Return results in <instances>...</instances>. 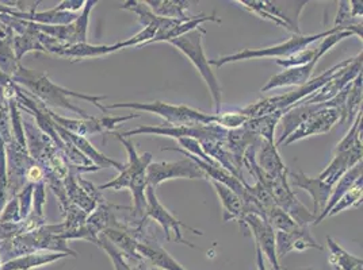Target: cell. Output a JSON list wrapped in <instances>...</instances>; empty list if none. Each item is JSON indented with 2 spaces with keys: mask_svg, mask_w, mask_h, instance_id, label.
Returning a JSON list of instances; mask_svg holds the SVG:
<instances>
[{
  "mask_svg": "<svg viewBox=\"0 0 363 270\" xmlns=\"http://www.w3.org/2000/svg\"><path fill=\"white\" fill-rule=\"evenodd\" d=\"M320 59L321 57L318 56L306 65L289 68L278 75L272 76V78L267 81V84L262 88V92L277 90L282 87H296V86L301 87L303 84H306L311 80V76L313 74Z\"/></svg>",
  "mask_w": 363,
  "mask_h": 270,
  "instance_id": "24",
  "label": "cell"
},
{
  "mask_svg": "<svg viewBox=\"0 0 363 270\" xmlns=\"http://www.w3.org/2000/svg\"><path fill=\"white\" fill-rule=\"evenodd\" d=\"M145 196H147V207H145V212H144V221L151 218L152 221H155L157 225H162V228L164 230L167 240H171V234H174L175 242L182 243V245H187L190 247H196L193 243H190L189 240L183 238V234L181 231L182 227L187 228L189 231H191L193 234H198V235H203V233L198 231L190 225H184L183 222L178 221L174 215H171L168 210L162 206V203L159 201V199L156 196L155 188H152L151 185L147 187Z\"/></svg>",
  "mask_w": 363,
  "mask_h": 270,
  "instance_id": "10",
  "label": "cell"
},
{
  "mask_svg": "<svg viewBox=\"0 0 363 270\" xmlns=\"http://www.w3.org/2000/svg\"><path fill=\"white\" fill-rule=\"evenodd\" d=\"M84 0H65L61 1L57 7H55L57 11H65V13H74L76 10H80L84 7Z\"/></svg>",
  "mask_w": 363,
  "mask_h": 270,
  "instance_id": "41",
  "label": "cell"
},
{
  "mask_svg": "<svg viewBox=\"0 0 363 270\" xmlns=\"http://www.w3.org/2000/svg\"><path fill=\"white\" fill-rule=\"evenodd\" d=\"M351 61H352V59L342 61L337 65L333 66L331 69L325 71L324 74H321L318 77L309 80L306 84L298 87L297 90H290V92L285 93V95H278V96H274V98L260 99V100H257L255 103L247 105L242 110H239V112L244 115V117H247L248 119L264 117V115H270V114H274L277 111H286L288 112L293 105L300 103L305 98L311 96L312 93H315L316 90H320L335 72H337L339 69L347 66Z\"/></svg>",
  "mask_w": 363,
  "mask_h": 270,
  "instance_id": "3",
  "label": "cell"
},
{
  "mask_svg": "<svg viewBox=\"0 0 363 270\" xmlns=\"http://www.w3.org/2000/svg\"><path fill=\"white\" fill-rule=\"evenodd\" d=\"M242 228L248 227L255 237V243L272 265V270H282L275 249V231L270 223L257 215H245L242 218Z\"/></svg>",
  "mask_w": 363,
  "mask_h": 270,
  "instance_id": "20",
  "label": "cell"
},
{
  "mask_svg": "<svg viewBox=\"0 0 363 270\" xmlns=\"http://www.w3.org/2000/svg\"><path fill=\"white\" fill-rule=\"evenodd\" d=\"M213 187L217 192V196L223 204L224 210V222L229 221H238L242 225V218H244V210H242V200L240 196L230 191L228 187L212 181Z\"/></svg>",
  "mask_w": 363,
  "mask_h": 270,
  "instance_id": "31",
  "label": "cell"
},
{
  "mask_svg": "<svg viewBox=\"0 0 363 270\" xmlns=\"http://www.w3.org/2000/svg\"><path fill=\"white\" fill-rule=\"evenodd\" d=\"M263 185L270 192L277 207L281 209L284 212H286L297 225H303V227L315 225L316 216L297 199V196L290 188L288 175L274 179V180L264 181Z\"/></svg>",
  "mask_w": 363,
  "mask_h": 270,
  "instance_id": "9",
  "label": "cell"
},
{
  "mask_svg": "<svg viewBox=\"0 0 363 270\" xmlns=\"http://www.w3.org/2000/svg\"><path fill=\"white\" fill-rule=\"evenodd\" d=\"M40 42L44 46L46 53L59 56V57H65L69 60H83V59H94V57H101V56H107L111 53H116L121 50L120 44L116 45H91L89 42L86 44H75V45H67L62 44L60 41L50 38L45 34L41 33Z\"/></svg>",
  "mask_w": 363,
  "mask_h": 270,
  "instance_id": "15",
  "label": "cell"
},
{
  "mask_svg": "<svg viewBox=\"0 0 363 270\" xmlns=\"http://www.w3.org/2000/svg\"><path fill=\"white\" fill-rule=\"evenodd\" d=\"M337 122H340V114L337 110L321 108L303 120V123L284 142V145L288 146L311 135L327 134L331 131V129Z\"/></svg>",
  "mask_w": 363,
  "mask_h": 270,
  "instance_id": "17",
  "label": "cell"
},
{
  "mask_svg": "<svg viewBox=\"0 0 363 270\" xmlns=\"http://www.w3.org/2000/svg\"><path fill=\"white\" fill-rule=\"evenodd\" d=\"M98 4L96 0H87L84 3V7L82 8V14L76 18L75 20L65 26H45V25H37L35 28L43 34H45L50 38H55L67 45H75V44H86L87 42V30H89V22L90 14L94 6Z\"/></svg>",
  "mask_w": 363,
  "mask_h": 270,
  "instance_id": "14",
  "label": "cell"
},
{
  "mask_svg": "<svg viewBox=\"0 0 363 270\" xmlns=\"http://www.w3.org/2000/svg\"><path fill=\"white\" fill-rule=\"evenodd\" d=\"M123 138H130L133 135H160L169 136L175 139L181 138H191L198 142L205 139H218L225 141L228 130L214 124H198V126H140L135 130H129L125 133H118Z\"/></svg>",
  "mask_w": 363,
  "mask_h": 270,
  "instance_id": "8",
  "label": "cell"
},
{
  "mask_svg": "<svg viewBox=\"0 0 363 270\" xmlns=\"http://www.w3.org/2000/svg\"><path fill=\"white\" fill-rule=\"evenodd\" d=\"M41 31L35 28V23L25 20L23 26L13 35V47L16 53V60L21 59L29 53V52H44L46 53L44 46L40 42Z\"/></svg>",
  "mask_w": 363,
  "mask_h": 270,
  "instance_id": "27",
  "label": "cell"
},
{
  "mask_svg": "<svg viewBox=\"0 0 363 270\" xmlns=\"http://www.w3.org/2000/svg\"><path fill=\"white\" fill-rule=\"evenodd\" d=\"M244 8L267 19L275 25L285 28L296 35H300V14L308 1H257V0H239Z\"/></svg>",
  "mask_w": 363,
  "mask_h": 270,
  "instance_id": "7",
  "label": "cell"
},
{
  "mask_svg": "<svg viewBox=\"0 0 363 270\" xmlns=\"http://www.w3.org/2000/svg\"><path fill=\"white\" fill-rule=\"evenodd\" d=\"M257 166L251 173L252 177L263 184L264 181L274 180L288 175V168L282 161L275 143L263 141L260 142V151L257 157Z\"/></svg>",
  "mask_w": 363,
  "mask_h": 270,
  "instance_id": "19",
  "label": "cell"
},
{
  "mask_svg": "<svg viewBox=\"0 0 363 270\" xmlns=\"http://www.w3.org/2000/svg\"><path fill=\"white\" fill-rule=\"evenodd\" d=\"M33 194H34V184H26L22 191L16 194V199L19 203V213L21 219H28L33 212Z\"/></svg>",
  "mask_w": 363,
  "mask_h": 270,
  "instance_id": "39",
  "label": "cell"
},
{
  "mask_svg": "<svg viewBox=\"0 0 363 270\" xmlns=\"http://www.w3.org/2000/svg\"><path fill=\"white\" fill-rule=\"evenodd\" d=\"M303 270H318V269H313V268H306V269Z\"/></svg>",
  "mask_w": 363,
  "mask_h": 270,
  "instance_id": "45",
  "label": "cell"
},
{
  "mask_svg": "<svg viewBox=\"0 0 363 270\" xmlns=\"http://www.w3.org/2000/svg\"><path fill=\"white\" fill-rule=\"evenodd\" d=\"M144 223H140L135 228V237L138 240L137 243V253L141 255V258L145 262H151L156 268L163 270H187L182 266L177 259H174L168 252L164 250L157 240H153L151 237H147L143 231Z\"/></svg>",
  "mask_w": 363,
  "mask_h": 270,
  "instance_id": "18",
  "label": "cell"
},
{
  "mask_svg": "<svg viewBox=\"0 0 363 270\" xmlns=\"http://www.w3.org/2000/svg\"><path fill=\"white\" fill-rule=\"evenodd\" d=\"M48 114L56 124H59L67 131L72 134L79 135V136H91V135L104 134L108 135L113 133V130L126 120L140 118V114H130L125 117H104V118H94L91 117L90 119H68L55 114L48 108Z\"/></svg>",
  "mask_w": 363,
  "mask_h": 270,
  "instance_id": "11",
  "label": "cell"
},
{
  "mask_svg": "<svg viewBox=\"0 0 363 270\" xmlns=\"http://www.w3.org/2000/svg\"><path fill=\"white\" fill-rule=\"evenodd\" d=\"M362 64L363 54L361 52L355 59H352L347 66L335 72L320 90H316L315 93H312L311 96L305 98L303 100L296 105H320V103L330 102L340 90H345L348 84L352 83V80L362 72Z\"/></svg>",
  "mask_w": 363,
  "mask_h": 270,
  "instance_id": "13",
  "label": "cell"
},
{
  "mask_svg": "<svg viewBox=\"0 0 363 270\" xmlns=\"http://www.w3.org/2000/svg\"><path fill=\"white\" fill-rule=\"evenodd\" d=\"M339 29L333 28L328 31L324 33H318V34H313V35H296L293 34V37L278 45L270 46V47H264V49H244L242 52L229 54V56H224L220 59H214V60H209L211 65H214L217 68H221L224 65H227L229 62H236V61L251 60V59H277V60H285L290 56L300 53L305 50L306 47L312 45L313 42H316L318 40H324L328 35H331L333 33H337Z\"/></svg>",
  "mask_w": 363,
  "mask_h": 270,
  "instance_id": "4",
  "label": "cell"
},
{
  "mask_svg": "<svg viewBox=\"0 0 363 270\" xmlns=\"http://www.w3.org/2000/svg\"><path fill=\"white\" fill-rule=\"evenodd\" d=\"M13 6H9L7 3H1L0 1V16H16L18 11H25V8L22 6H14V3H10Z\"/></svg>",
  "mask_w": 363,
  "mask_h": 270,
  "instance_id": "42",
  "label": "cell"
},
{
  "mask_svg": "<svg viewBox=\"0 0 363 270\" xmlns=\"http://www.w3.org/2000/svg\"><path fill=\"white\" fill-rule=\"evenodd\" d=\"M362 179H359V180L354 184V187H352L348 192H346L345 195L340 197V200L335 204V207H333V210L330 211L328 216L337 215L339 212L347 210L350 207H354V206H357L358 203H361V201H362ZM328 216H327V218H328Z\"/></svg>",
  "mask_w": 363,
  "mask_h": 270,
  "instance_id": "37",
  "label": "cell"
},
{
  "mask_svg": "<svg viewBox=\"0 0 363 270\" xmlns=\"http://www.w3.org/2000/svg\"><path fill=\"white\" fill-rule=\"evenodd\" d=\"M267 222L270 223L274 231H282V233H289L296 230L298 225L289 216L286 212L275 207L274 210L267 215Z\"/></svg>",
  "mask_w": 363,
  "mask_h": 270,
  "instance_id": "38",
  "label": "cell"
},
{
  "mask_svg": "<svg viewBox=\"0 0 363 270\" xmlns=\"http://www.w3.org/2000/svg\"><path fill=\"white\" fill-rule=\"evenodd\" d=\"M148 185L157 188L162 182L172 179H199L209 180L206 173L190 158H184L174 163H151L147 168Z\"/></svg>",
  "mask_w": 363,
  "mask_h": 270,
  "instance_id": "12",
  "label": "cell"
},
{
  "mask_svg": "<svg viewBox=\"0 0 363 270\" xmlns=\"http://www.w3.org/2000/svg\"><path fill=\"white\" fill-rule=\"evenodd\" d=\"M362 80L363 76L361 72L352 80V83L350 86L347 102H346V114H345L343 123L352 124L357 115L362 111Z\"/></svg>",
  "mask_w": 363,
  "mask_h": 270,
  "instance_id": "36",
  "label": "cell"
},
{
  "mask_svg": "<svg viewBox=\"0 0 363 270\" xmlns=\"http://www.w3.org/2000/svg\"><path fill=\"white\" fill-rule=\"evenodd\" d=\"M96 245L104 249L106 252L108 257L111 258V262L114 265V270H150L145 266V261H138V262H133V265H130L128 261H126V257L122 254L121 252L107 240L106 237L104 234H99L98 235V242Z\"/></svg>",
  "mask_w": 363,
  "mask_h": 270,
  "instance_id": "35",
  "label": "cell"
},
{
  "mask_svg": "<svg viewBox=\"0 0 363 270\" xmlns=\"http://www.w3.org/2000/svg\"><path fill=\"white\" fill-rule=\"evenodd\" d=\"M288 176L291 177L290 184L293 187L303 189L312 196V200H313V212L312 213L318 218V215H321V212L324 211L328 200H330V196L333 194V187H330L324 181L320 180L318 177L312 179V177L306 176L303 170L288 173Z\"/></svg>",
  "mask_w": 363,
  "mask_h": 270,
  "instance_id": "23",
  "label": "cell"
},
{
  "mask_svg": "<svg viewBox=\"0 0 363 270\" xmlns=\"http://www.w3.org/2000/svg\"><path fill=\"white\" fill-rule=\"evenodd\" d=\"M257 141H260V138L252 134V133H250L244 127L235 129V130H228L225 145H227L228 151L232 154V158H233L235 164L239 169H242L244 153L251 145L257 143Z\"/></svg>",
  "mask_w": 363,
  "mask_h": 270,
  "instance_id": "30",
  "label": "cell"
},
{
  "mask_svg": "<svg viewBox=\"0 0 363 270\" xmlns=\"http://www.w3.org/2000/svg\"><path fill=\"white\" fill-rule=\"evenodd\" d=\"M330 249V264L335 270H363V259L350 254L343 247H340L331 237H327Z\"/></svg>",
  "mask_w": 363,
  "mask_h": 270,
  "instance_id": "34",
  "label": "cell"
},
{
  "mask_svg": "<svg viewBox=\"0 0 363 270\" xmlns=\"http://www.w3.org/2000/svg\"><path fill=\"white\" fill-rule=\"evenodd\" d=\"M145 3L153 14L160 18L179 20H190L194 18L186 13L190 6V1L186 0H147Z\"/></svg>",
  "mask_w": 363,
  "mask_h": 270,
  "instance_id": "32",
  "label": "cell"
},
{
  "mask_svg": "<svg viewBox=\"0 0 363 270\" xmlns=\"http://www.w3.org/2000/svg\"><path fill=\"white\" fill-rule=\"evenodd\" d=\"M205 34L206 30L201 26L196 30L190 31L184 35L169 41L168 44L181 50L182 53L197 68L199 75L202 76V78L205 80L212 93L214 112H216L214 115H220L221 114V87L217 77L213 74L212 66L209 64V60L206 59L202 47V38Z\"/></svg>",
  "mask_w": 363,
  "mask_h": 270,
  "instance_id": "5",
  "label": "cell"
},
{
  "mask_svg": "<svg viewBox=\"0 0 363 270\" xmlns=\"http://www.w3.org/2000/svg\"><path fill=\"white\" fill-rule=\"evenodd\" d=\"M162 151H178V153H182L183 155H186V157H189L190 160H193V161L206 173V176L209 177V180L216 181V182H220V184L225 185L230 191H233L235 194H238L240 197H242L244 194H245V188H244V184H242V181L238 180L233 175H230V173H229L228 170H225L220 164H206V163H203L202 160H199L196 155H193V154L183 151L181 148H163Z\"/></svg>",
  "mask_w": 363,
  "mask_h": 270,
  "instance_id": "25",
  "label": "cell"
},
{
  "mask_svg": "<svg viewBox=\"0 0 363 270\" xmlns=\"http://www.w3.org/2000/svg\"><path fill=\"white\" fill-rule=\"evenodd\" d=\"M13 83L19 86L23 90H29L31 96H34L37 100H40L43 105L65 108L77 114L82 119H90L91 117L80 107L74 105L69 98H77L86 102H90L95 107H98L104 114H107V108L102 105L104 100H106V96H90L84 93H79L75 90H67L61 86L53 83L48 74H37L30 69H26L23 65H19L16 75L11 77Z\"/></svg>",
  "mask_w": 363,
  "mask_h": 270,
  "instance_id": "1",
  "label": "cell"
},
{
  "mask_svg": "<svg viewBox=\"0 0 363 270\" xmlns=\"http://www.w3.org/2000/svg\"><path fill=\"white\" fill-rule=\"evenodd\" d=\"M350 13L354 19H362L363 3L359 0H351L350 1Z\"/></svg>",
  "mask_w": 363,
  "mask_h": 270,
  "instance_id": "43",
  "label": "cell"
},
{
  "mask_svg": "<svg viewBox=\"0 0 363 270\" xmlns=\"http://www.w3.org/2000/svg\"><path fill=\"white\" fill-rule=\"evenodd\" d=\"M1 265H3V264H1V259H0V270H1Z\"/></svg>",
  "mask_w": 363,
  "mask_h": 270,
  "instance_id": "46",
  "label": "cell"
},
{
  "mask_svg": "<svg viewBox=\"0 0 363 270\" xmlns=\"http://www.w3.org/2000/svg\"><path fill=\"white\" fill-rule=\"evenodd\" d=\"M107 110L132 108L137 111H145L156 114L166 120V126H198V124H218V115H209L205 112L190 108L187 105H175L163 102L150 103H114L108 105Z\"/></svg>",
  "mask_w": 363,
  "mask_h": 270,
  "instance_id": "6",
  "label": "cell"
},
{
  "mask_svg": "<svg viewBox=\"0 0 363 270\" xmlns=\"http://www.w3.org/2000/svg\"><path fill=\"white\" fill-rule=\"evenodd\" d=\"M69 257L64 253H49V252H38L31 254L21 255L13 258L1 265V270H33L49 265L62 258Z\"/></svg>",
  "mask_w": 363,
  "mask_h": 270,
  "instance_id": "29",
  "label": "cell"
},
{
  "mask_svg": "<svg viewBox=\"0 0 363 270\" xmlns=\"http://www.w3.org/2000/svg\"><path fill=\"white\" fill-rule=\"evenodd\" d=\"M255 246H257V245H255ZM257 270H267L266 264H264V259H263V253H262V250L259 249V246H257Z\"/></svg>",
  "mask_w": 363,
  "mask_h": 270,
  "instance_id": "44",
  "label": "cell"
},
{
  "mask_svg": "<svg viewBox=\"0 0 363 270\" xmlns=\"http://www.w3.org/2000/svg\"><path fill=\"white\" fill-rule=\"evenodd\" d=\"M64 233L62 223L60 225H45L34 231L22 234L13 240L0 242V259L1 264L21 257V255L49 252V253H64L69 257H77L75 250L69 249L67 240L60 238Z\"/></svg>",
  "mask_w": 363,
  "mask_h": 270,
  "instance_id": "2",
  "label": "cell"
},
{
  "mask_svg": "<svg viewBox=\"0 0 363 270\" xmlns=\"http://www.w3.org/2000/svg\"><path fill=\"white\" fill-rule=\"evenodd\" d=\"M286 114V111H277L270 115L259 117V118H251L244 123V129L250 133L259 136L263 141L274 143V133L277 124L281 122V118Z\"/></svg>",
  "mask_w": 363,
  "mask_h": 270,
  "instance_id": "33",
  "label": "cell"
},
{
  "mask_svg": "<svg viewBox=\"0 0 363 270\" xmlns=\"http://www.w3.org/2000/svg\"><path fill=\"white\" fill-rule=\"evenodd\" d=\"M359 179H362V161L358 163L357 165L352 166L351 169H348L347 172L333 185V194L330 196V200H328L324 211L321 212V215H318V218H316L315 225L321 223L328 216L330 211L333 210L335 204L340 200V197L345 195L346 192H348L354 187V184L359 180Z\"/></svg>",
  "mask_w": 363,
  "mask_h": 270,
  "instance_id": "28",
  "label": "cell"
},
{
  "mask_svg": "<svg viewBox=\"0 0 363 270\" xmlns=\"http://www.w3.org/2000/svg\"><path fill=\"white\" fill-rule=\"evenodd\" d=\"M275 249L278 259L289 254L290 252H305L308 249L323 250L324 247L311 235L309 227L298 225L296 230L282 233L275 231Z\"/></svg>",
  "mask_w": 363,
  "mask_h": 270,
  "instance_id": "22",
  "label": "cell"
},
{
  "mask_svg": "<svg viewBox=\"0 0 363 270\" xmlns=\"http://www.w3.org/2000/svg\"><path fill=\"white\" fill-rule=\"evenodd\" d=\"M114 136L125 146L126 153H128V163L123 165V169L114 180L108 181L104 185H99L98 187L99 191H104V189L122 191V189H126V188L129 189V185H130V181L133 179V176L136 175L138 170L147 169L152 163V158H153L151 153L138 154L133 142L129 138H123L118 133H114Z\"/></svg>",
  "mask_w": 363,
  "mask_h": 270,
  "instance_id": "16",
  "label": "cell"
},
{
  "mask_svg": "<svg viewBox=\"0 0 363 270\" xmlns=\"http://www.w3.org/2000/svg\"><path fill=\"white\" fill-rule=\"evenodd\" d=\"M247 120L248 118L242 115L239 111L225 112L218 115V126H221L225 130H235V129L242 127Z\"/></svg>",
  "mask_w": 363,
  "mask_h": 270,
  "instance_id": "40",
  "label": "cell"
},
{
  "mask_svg": "<svg viewBox=\"0 0 363 270\" xmlns=\"http://www.w3.org/2000/svg\"><path fill=\"white\" fill-rule=\"evenodd\" d=\"M122 10H128L132 11L137 16V19L140 22V25L143 28H155L157 30V34L155 35V38L150 41L147 45L159 42V40L167 34L168 31L172 30L174 28H177L178 25H181L183 22L187 20H179V19H167V18H160V16H155L152 13L151 8L147 6L145 1H137V0H128L121 6Z\"/></svg>",
  "mask_w": 363,
  "mask_h": 270,
  "instance_id": "21",
  "label": "cell"
},
{
  "mask_svg": "<svg viewBox=\"0 0 363 270\" xmlns=\"http://www.w3.org/2000/svg\"><path fill=\"white\" fill-rule=\"evenodd\" d=\"M363 148H355L351 151L335 153L331 164L325 168L318 176V179L333 187L337 182V180L351 169L352 166L357 165L362 161Z\"/></svg>",
  "mask_w": 363,
  "mask_h": 270,
  "instance_id": "26",
  "label": "cell"
}]
</instances>
